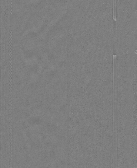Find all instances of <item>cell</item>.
I'll return each instance as SVG.
<instances>
[{
	"mask_svg": "<svg viewBox=\"0 0 137 168\" xmlns=\"http://www.w3.org/2000/svg\"><path fill=\"white\" fill-rule=\"evenodd\" d=\"M113 19L117 20V0H113Z\"/></svg>",
	"mask_w": 137,
	"mask_h": 168,
	"instance_id": "1",
	"label": "cell"
}]
</instances>
